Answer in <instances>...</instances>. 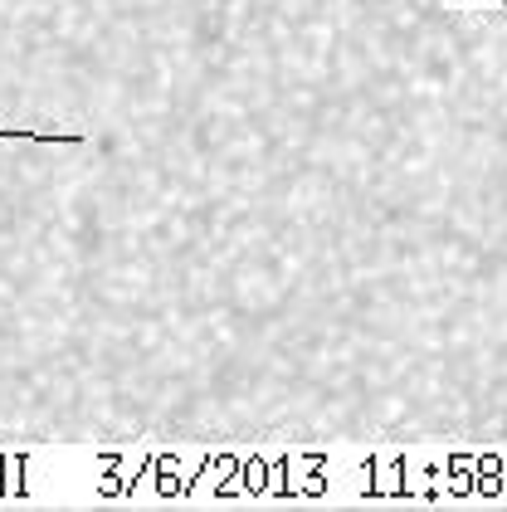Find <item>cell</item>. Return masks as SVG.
<instances>
[{"label": "cell", "mask_w": 507, "mask_h": 512, "mask_svg": "<svg viewBox=\"0 0 507 512\" xmlns=\"http://www.w3.org/2000/svg\"><path fill=\"white\" fill-rule=\"evenodd\" d=\"M459 5H493V0H459Z\"/></svg>", "instance_id": "1"}]
</instances>
